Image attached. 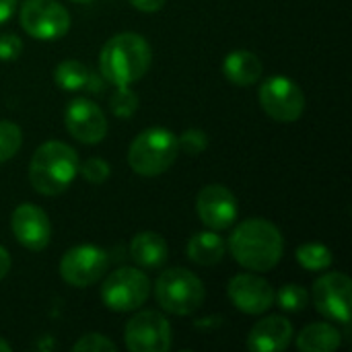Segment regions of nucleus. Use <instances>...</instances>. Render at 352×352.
<instances>
[{
    "instance_id": "nucleus-1",
    "label": "nucleus",
    "mask_w": 352,
    "mask_h": 352,
    "mask_svg": "<svg viewBox=\"0 0 352 352\" xmlns=\"http://www.w3.org/2000/svg\"><path fill=\"white\" fill-rule=\"evenodd\" d=\"M283 235L266 219H248L229 237V252L237 264L254 272L272 270L283 258Z\"/></svg>"
},
{
    "instance_id": "nucleus-2",
    "label": "nucleus",
    "mask_w": 352,
    "mask_h": 352,
    "mask_svg": "<svg viewBox=\"0 0 352 352\" xmlns=\"http://www.w3.org/2000/svg\"><path fill=\"white\" fill-rule=\"evenodd\" d=\"M153 62L148 41L138 33H118L101 50L99 70L113 87H126L140 80Z\"/></svg>"
},
{
    "instance_id": "nucleus-3",
    "label": "nucleus",
    "mask_w": 352,
    "mask_h": 352,
    "mask_svg": "<svg viewBox=\"0 0 352 352\" xmlns=\"http://www.w3.org/2000/svg\"><path fill=\"white\" fill-rule=\"evenodd\" d=\"M78 155L72 146L60 140L43 142L29 163L31 186L43 196H58L70 188L78 175Z\"/></svg>"
},
{
    "instance_id": "nucleus-4",
    "label": "nucleus",
    "mask_w": 352,
    "mask_h": 352,
    "mask_svg": "<svg viewBox=\"0 0 352 352\" xmlns=\"http://www.w3.org/2000/svg\"><path fill=\"white\" fill-rule=\"evenodd\" d=\"M177 136L167 128H148L140 132L128 151V163L132 171L144 177H157L165 173L177 159Z\"/></svg>"
},
{
    "instance_id": "nucleus-5",
    "label": "nucleus",
    "mask_w": 352,
    "mask_h": 352,
    "mask_svg": "<svg viewBox=\"0 0 352 352\" xmlns=\"http://www.w3.org/2000/svg\"><path fill=\"white\" fill-rule=\"evenodd\" d=\"M155 297L167 314L190 316L204 303V285L194 272L186 268H171L161 272L157 278Z\"/></svg>"
},
{
    "instance_id": "nucleus-6",
    "label": "nucleus",
    "mask_w": 352,
    "mask_h": 352,
    "mask_svg": "<svg viewBox=\"0 0 352 352\" xmlns=\"http://www.w3.org/2000/svg\"><path fill=\"white\" fill-rule=\"evenodd\" d=\"M151 295V280L138 268H120L113 270L103 287H101V301L111 311H134L138 309Z\"/></svg>"
},
{
    "instance_id": "nucleus-7",
    "label": "nucleus",
    "mask_w": 352,
    "mask_h": 352,
    "mask_svg": "<svg viewBox=\"0 0 352 352\" xmlns=\"http://www.w3.org/2000/svg\"><path fill=\"white\" fill-rule=\"evenodd\" d=\"M21 27L35 39L54 41L68 33L70 14L56 0H27L19 12Z\"/></svg>"
},
{
    "instance_id": "nucleus-8",
    "label": "nucleus",
    "mask_w": 352,
    "mask_h": 352,
    "mask_svg": "<svg viewBox=\"0 0 352 352\" xmlns=\"http://www.w3.org/2000/svg\"><path fill=\"white\" fill-rule=\"evenodd\" d=\"M260 105L276 122H297L305 109V95L301 87L287 76H270L260 87Z\"/></svg>"
},
{
    "instance_id": "nucleus-9",
    "label": "nucleus",
    "mask_w": 352,
    "mask_h": 352,
    "mask_svg": "<svg viewBox=\"0 0 352 352\" xmlns=\"http://www.w3.org/2000/svg\"><path fill=\"white\" fill-rule=\"evenodd\" d=\"M316 309L338 324L349 326L352 316V283L342 272H330L314 283Z\"/></svg>"
},
{
    "instance_id": "nucleus-10",
    "label": "nucleus",
    "mask_w": 352,
    "mask_h": 352,
    "mask_svg": "<svg viewBox=\"0 0 352 352\" xmlns=\"http://www.w3.org/2000/svg\"><path fill=\"white\" fill-rule=\"evenodd\" d=\"M107 264H109L107 254L101 248L76 245L62 256L60 274L68 285H72L76 289H85L103 278Z\"/></svg>"
},
{
    "instance_id": "nucleus-11",
    "label": "nucleus",
    "mask_w": 352,
    "mask_h": 352,
    "mask_svg": "<svg viewBox=\"0 0 352 352\" xmlns=\"http://www.w3.org/2000/svg\"><path fill=\"white\" fill-rule=\"evenodd\" d=\"M126 346L132 352H165L171 349V326L157 311H138L126 324Z\"/></svg>"
},
{
    "instance_id": "nucleus-12",
    "label": "nucleus",
    "mask_w": 352,
    "mask_h": 352,
    "mask_svg": "<svg viewBox=\"0 0 352 352\" xmlns=\"http://www.w3.org/2000/svg\"><path fill=\"white\" fill-rule=\"evenodd\" d=\"M64 122L66 130L82 144H99L107 134V120L103 109L85 97H76L68 103Z\"/></svg>"
},
{
    "instance_id": "nucleus-13",
    "label": "nucleus",
    "mask_w": 352,
    "mask_h": 352,
    "mask_svg": "<svg viewBox=\"0 0 352 352\" xmlns=\"http://www.w3.org/2000/svg\"><path fill=\"white\" fill-rule=\"evenodd\" d=\"M196 210L200 221L212 231L229 229L237 219V198L233 192L221 184L204 186L196 198Z\"/></svg>"
},
{
    "instance_id": "nucleus-14",
    "label": "nucleus",
    "mask_w": 352,
    "mask_h": 352,
    "mask_svg": "<svg viewBox=\"0 0 352 352\" xmlns=\"http://www.w3.org/2000/svg\"><path fill=\"white\" fill-rule=\"evenodd\" d=\"M10 227L16 241L31 252L45 250L52 239V225L47 214L31 202H25L14 208L10 217Z\"/></svg>"
},
{
    "instance_id": "nucleus-15",
    "label": "nucleus",
    "mask_w": 352,
    "mask_h": 352,
    "mask_svg": "<svg viewBox=\"0 0 352 352\" xmlns=\"http://www.w3.org/2000/svg\"><path fill=\"white\" fill-rule=\"evenodd\" d=\"M231 303L250 316H260L268 311L274 303V291L268 280L256 274H237L227 287Z\"/></svg>"
},
{
    "instance_id": "nucleus-16",
    "label": "nucleus",
    "mask_w": 352,
    "mask_h": 352,
    "mask_svg": "<svg viewBox=\"0 0 352 352\" xmlns=\"http://www.w3.org/2000/svg\"><path fill=\"white\" fill-rule=\"evenodd\" d=\"M293 340V326L283 316H270L260 320L250 336L248 349L254 352H280L285 351Z\"/></svg>"
},
{
    "instance_id": "nucleus-17",
    "label": "nucleus",
    "mask_w": 352,
    "mask_h": 352,
    "mask_svg": "<svg viewBox=\"0 0 352 352\" xmlns=\"http://www.w3.org/2000/svg\"><path fill=\"white\" fill-rule=\"evenodd\" d=\"M167 241L155 233V231H142L138 235H134L132 243H130V256L132 260L146 270H155L161 268L167 262Z\"/></svg>"
},
{
    "instance_id": "nucleus-18",
    "label": "nucleus",
    "mask_w": 352,
    "mask_h": 352,
    "mask_svg": "<svg viewBox=\"0 0 352 352\" xmlns=\"http://www.w3.org/2000/svg\"><path fill=\"white\" fill-rule=\"evenodd\" d=\"M225 76L237 87H250L262 76V62L250 50H233L223 60Z\"/></svg>"
},
{
    "instance_id": "nucleus-19",
    "label": "nucleus",
    "mask_w": 352,
    "mask_h": 352,
    "mask_svg": "<svg viewBox=\"0 0 352 352\" xmlns=\"http://www.w3.org/2000/svg\"><path fill=\"white\" fill-rule=\"evenodd\" d=\"M54 80L64 91H93L101 89V80L89 66L78 60H64L54 68Z\"/></svg>"
},
{
    "instance_id": "nucleus-20",
    "label": "nucleus",
    "mask_w": 352,
    "mask_h": 352,
    "mask_svg": "<svg viewBox=\"0 0 352 352\" xmlns=\"http://www.w3.org/2000/svg\"><path fill=\"white\" fill-rule=\"evenodd\" d=\"M342 338L340 332L326 322L311 324L301 330L297 336V349L301 352H332L340 349Z\"/></svg>"
},
{
    "instance_id": "nucleus-21",
    "label": "nucleus",
    "mask_w": 352,
    "mask_h": 352,
    "mask_svg": "<svg viewBox=\"0 0 352 352\" xmlns=\"http://www.w3.org/2000/svg\"><path fill=\"white\" fill-rule=\"evenodd\" d=\"M186 252L188 258L198 266H214L225 256V241L214 231H202L188 241Z\"/></svg>"
},
{
    "instance_id": "nucleus-22",
    "label": "nucleus",
    "mask_w": 352,
    "mask_h": 352,
    "mask_svg": "<svg viewBox=\"0 0 352 352\" xmlns=\"http://www.w3.org/2000/svg\"><path fill=\"white\" fill-rule=\"evenodd\" d=\"M295 258L303 268H307L311 272L328 270L332 266V260H334L332 252L322 243H303V245H299L297 252H295Z\"/></svg>"
},
{
    "instance_id": "nucleus-23",
    "label": "nucleus",
    "mask_w": 352,
    "mask_h": 352,
    "mask_svg": "<svg viewBox=\"0 0 352 352\" xmlns=\"http://www.w3.org/2000/svg\"><path fill=\"white\" fill-rule=\"evenodd\" d=\"M23 142V132L14 122L0 120V163L12 159Z\"/></svg>"
},
{
    "instance_id": "nucleus-24",
    "label": "nucleus",
    "mask_w": 352,
    "mask_h": 352,
    "mask_svg": "<svg viewBox=\"0 0 352 352\" xmlns=\"http://www.w3.org/2000/svg\"><path fill=\"white\" fill-rule=\"evenodd\" d=\"M109 107L118 118H130L138 109V95L130 89V85L116 87L113 95L109 97Z\"/></svg>"
},
{
    "instance_id": "nucleus-25",
    "label": "nucleus",
    "mask_w": 352,
    "mask_h": 352,
    "mask_svg": "<svg viewBox=\"0 0 352 352\" xmlns=\"http://www.w3.org/2000/svg\"><path fill=\"white\" fill-rule=\"evenodd\" d=\"M276 299H278L280 309H285V311H301V309L307 307L309 295L301 285H285L278 291Z\"/></svg>"
},
{
    "instance_id": "nucleus-26",
    "label": "nucleus",
    "mask_w": 352,
    "mask_h": 352,
    "mask_svg": "<svg viewBox=\"0 0 352 352\" xmlns=\"http://www.w3.org/2000/svg\"><path fill=\"white\" fill-rule=\"evenodd\" d=\"M177 146H179V151H184L186 155L196 157V155H200L202 151L208 148V136H206V132H202V130L190 128V130L182 132V136H177Z\"/></svg>"
},
{
    "instance_id": "nucleus-27",
    "label": "nucleus",
    "mask_w": 352,
    "mask_h": 352,
    "mask_svg": "<svg viewBox=\"0 0 352 352\" xmlns=\"http://www.w3.org/2000/svg\"><path fill=\"white\" fill-rule=\"evenodd\" d=\"M72 351L74 352H116L118 346L105 338L103 334H97V332H91V334H85L80 336L74 344H72Z\"/></svg>"
},
{
    "instance_id": "nucleus-28",
    "label": "nucleus",
    "mask_w": 352,
    "mask_h": 352,
    "mask_svg": "<svg viewBox=\"0 0 352 352\" xmlns=\"http://www.w3.org/2000/svg\"><path fill=\"white\" fill-rule=\"evenodd\" d=\"M78 173L82 175L85 182H91V184H103L109 173H111V167L107 161L103 159H97V157H91L87 159L82 165H78Z\"/></svg>"
},
{
    "instance_id": "nucleus-29",
    "label": "nucleus",
    "mask_w": 352,
    "mask_h": 352,
    "mask_svg": "<svg viewBox=\"0 0 352 352\" xmlns=\"http://www.w3.org/2000/svg\"><path fill=\"white\" fill-rule=\"evenodd\" d=\"M23 41L14 33H0V62H12L21 56Z\"/></svg>"
},
{
    "instance_id": "nucleus-30",
    "label": "nucleus",
    "mask_w": 352,
    "mask_h": 352,
    "mask_svg": "<svg viewBox=\"0 0 352 352\" xmlns=\"http://www.w3.org/2000/svg\"><path fill=\"white\" fill-rule=\"evenodd\" d=\"M130 4L142 12H157L165 6V0H130Z\"/></svg>"
},
{
    "instance_id": "nucleus-31",
    "label": "nucleus",
    "mask_w": 352,
    "mask_h": 352,
    "mask_svg": "<svg viewBox=\"0 0 352 352\" xmlns=\"http://www.w3.org/2000/svg\"><path fill=\"white\" fill-rule=\"evenodd\" d=\"M14 6H16V0H0V25L12 16Z\"/></svg>"
},
{
    "instance_id": "nucleus-32",
    "label": "nucleus",
    "mask_w": 352,
    "mask_h": 352,
    "mask_svg": "<svg viewBox=\"0 0 352 352\" xmlns=\"http://www.w3.org/2000/svg\"><path fill=\"white\" fill-rule=\"evenodd\" d=\"M8 270H10V256H8V252L0 245V280L8 274Z\"/></svg>"
},
{
    "instance_id": "nucleus-33",
    "label": "nucleus",
    "mask_w": 352,
    "mask_h": 352,
    "mask_svg": "<svg viewBox=\"0 0 352 352\" xmlns=\"http://www.w3.org/2000/svg\"><path fill=\"white\" fill-rule=\"evenodd\" d=\"M12 351V346L4 340V338H0V352H8Z\"/></svg>"
},
{
    "instance_id": "nucleus-34",
    "label": "nucleus",
    "mask_w": 352,
    "mask_h": 352,
    "mask_svg": "<svg viewBox=\"0 0 352 352\" xmlns=\"http://www.w3.org/2000/svg\"><path fill=\"white\" fill-rule=\"evenodd\" d=\"M72 2H82V4H87V2H93V0H72Z\"/></svg>"
}]
</instances>
